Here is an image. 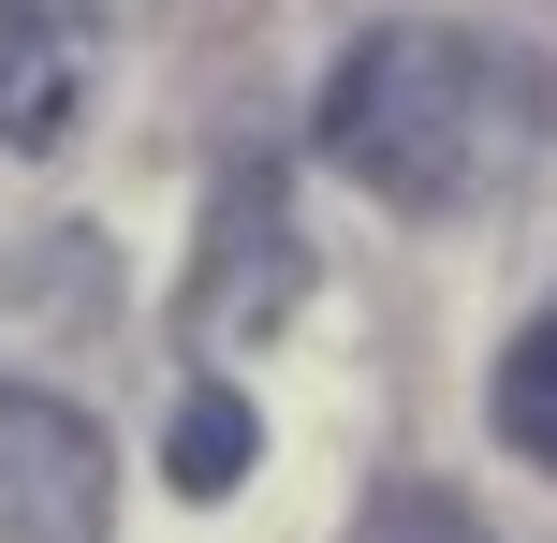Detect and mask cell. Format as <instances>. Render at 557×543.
I'll return each mask as SVG.
<instances>
[{"mask_svg":"<svg viewBox=\"0 0 557 543\" xmlns=\"http://www.w3.org/2000/svg\"><path fill=\"white\" fill-rule=\"evenodd\" d=\"M308 133H323V162L352 176V192L441 221V206H484V192H513V176L543 162L557 88H543L529 45H499V29L396 15V29H367V45L323 74V118H308Z\"/></svg>","mask_w":557,"mask_h":543,"instance_id":"1","label":"cell"},{"mask_svg":"<svg viewBox=\"0 0 557 543\" xmlns=\"http://www.w3.org/2000/svg\"><path fill=\"white\" fill-rule=\"evenodd\" d=\"M0 543H117V456L45 382H0Z\"/></svg>","mask_w":557,"mask_h":543,"instance_id":"2","label":"cell"},{"mask_svg":"<svg viewBox=\"0 0 557 543\" xmlns=\"http://www.w3.org/2000/svg\"><path fill=\"white\" fill-rule=\"evenodd\" d=\"M308 294V235H294V192H278L264 162H235L221 192H206V250H191V338H264L278 309Z\"/></svg>","mask_w":557,"mask_h":543,"instance_id":"3","label":"cell"},{"mask_svg":"<svg viewBox=\"0 0 557 543\" xmlns=\"http://www.w3.org/2000/svg\"><path fill=\"white\" fill-rule=\"evenodd\" d=\"M74 88H88V29L0 0V147H59L74 133Z\"/></svg>","mask_w":557,"mask_h":543,"instance_id":"4","label":"cell"},{"mask_svg":"<svg viewBox=\"0 0 557 543\" xmlns=\"http://www.w3.org/2000/svg\"><path fill=\"white\" fill-rule=\"evenodd\" d=\"M250 456H264L250 397H235V382H191L176 427H162V485H176V499H235V485H250Z\"/></svg>","mask_w":557,"mask_h":543,"instance_id":"5","label":"cell"},{"mask_svg":"<svg viewBox=\"0 0 557 543\" xmlns=\"http://www.w3.org/2000/svg\"><path fill=\"white\" fill-rule=\"evenodd\" d=\"M499 441H513L529 470H557V309L499 353Z\"/></svg>","mask_w":557,"mask_h":543,"instance_id":"6","label":"cell"},{"mask_svg":"<svg viewBox=\"0 0 557 543\" xmlns=\"http://www.w3.org/2000/svg\"><path fill=\"white\" fill-rule=\"evenodd\" d=\"M352 543H484V529H470V499H455V485H382Z\"/></svg>","mask_w":557,"mask_h":543,"instance_id":"7","label":"cell"},{"mask_svg":"<svg viewBox=\"0 0 557 543\" xmlns=\"http://www.w3.org/2000/svg\"><path fill=\"white\" fill-rule=\"evenodd\" d=\"M29 15H59V29H88V45H103L117 15H147V0H29Z\"/></svg>","mask_w":557,"mask_h":543,"instance_id":"8","label":"cell"}]
</instances>
